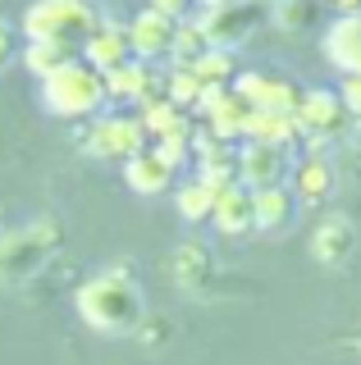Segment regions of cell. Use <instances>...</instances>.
<instances>
[{
    "mask_svg": "<svg viewBox=\"0 0 361 365\" xmlns=\"http://www.w3.org/2000/svg\"><path fill=\"white\" fill-rule=\"evenodd\" d=\"M73 306L78 319L101 338H128L146 319V292L128 265H110L92 279H83L73 292Z\"/></svg>",
    "mask_w": 361,
    "mask_h": 365,
    "instance_id": "6da1fadb",
    "label": "cell"
},
{
    "mask_svg": "<svg viewBox=\"0 0 361 365\" xmlns=\"http://www.w3.org/2000/svg\"><path fill=\"white\" fill-rule=\"evenodd\" d=\"M106 73L92 68L83 55H73L69 64H60L51 78H41V110L69 123H87L96 114H106Z\"/></svg>",
    "mask_w": 361,
    "mask_h": 365,
    "instance_id": "7a4b0ae2",
    "label": "cell"
},
{
    "mask_svg": "<svg viewBox=\"0 0 361 365\" xmlns=\"http://www.w3.org/2000/svg\"><path fill=\"white\" fill-rule=\"evenodd\" d=\"M101 19H106V9L96 0H32L19 19V32H24V41H64L78 51Z\"/></svg>",
    "mask_w": 361,
    "mask_h": 365,
    "instance_id": "3957f363",
    "label": "cell"
},
{
    "mask_svg": "<svg viewBox=\"0 0 361 365\" xmlns=\"http://www.w3.org/2000/svg\"><path fill=\"white\" fill-rule=\"evenodd\" d=\"M60 247H64V224L55 215H41V220H28L0 233V283L32 279Z\"/></svg>",
    "mask_w": 361,
    "mask_h": 365,
    "instance_id": "277c9868",
    "label": "cell"
},
{
    "mask_svg": "<svg viewBox=\"0 0 361 365\" xmlns=\"http://www.w3.org/2000/svg\"><path fill=\"white\" fill-rule=\"evenodd\" d=\"M78 146H83V155H92V160L123 165V160H133L138 151H146V146H151V137H146L138 114L115 110V114H96V119H87Z\"/></svg>",
    "mask_w": 361,
    "mask_h": 365,
    "instance_id": "5b68a950",
    "label": "cell"
},
{
    "mask_svg": "<svg viewBox=\"0 0 361 365\" xmlns=\"http://www.w3.org/2000/svg\"><path fill=\"white\" fill-rule=\"evenodd\" d=\"M293 119H298V137L311 146V151H325L330 142H338L347 128H352V114H347L343 96L330 87H307L298 101V110H293Z\"/></svg>",
    "mask_w": 361,
    "mask_h": 365,
    "instance_id": "8992f818",
    "label": "cell"
},
{
    "mask_svg": "<svg viewBox=\"0 0 361 365\" xmlns=\"http://www.w3.org/2000/svg\"><path fill=\"white\" fill-rule=\"evenodd\" d=\"M201 32H206L210 46H220V51H238L256 37V28H261V0H238V5H201L197 14Z\"/></svg>",
    "mask_w": 361,
    "mask_h": 365,
    "instance_id": "52a82bcc",
    "label": "cell"
},
{
    "mask_svg": "<svg viewBox=\"0 0 361 365\" xmlns=\"http://www.w3.org/2000/svg\"><path fill=\"white\" fill-rule=\"evenodd\" d=\"M106 96L110 106H146L165 96V68L151 60H123L106 73Z\"/></svg>",
    "mask_w": 361,
    "mask_h": 365,
    "instance_id": "ba28073f",
    "label": "cell"
},
{
    "mask_svg": "<svg viewBox=\"0 0 361 365\" xmlns=\"http://www.w3.org/2000/svg\"><path fill=\"white\" fill-rule=\"evenodd\" d=\"M233 91H238L252 110H279V114H293L298 101H302V87L284 73H270V68H238Z\"/></svg>",
    "mask_w": 361,
    "mask_h": 365,
    "instance_id": "9c48e42d",
    "label": "cell"
},
{
    "mask_svg": "<svg viewBox=\"0 0 361 365\" xmlns=\"http://www.w3.org/2000/svg\"><path fill=\"white\" fill-rule=\"evenodd\" d=\"M174 32H178V19H169V14H161V9H151V5H142L138 14L128 19L133 60H151V64L169 60V51H174Z\"/></svg>",
    "mask_w": 361,
    "mask_h": 365,
    "instance_id": "30bf717a",
    "label": "cell"
},
{
    "mask_svg": "<svg viewBox=\"0 0 361 365\" xmlns=\"http://www.w3.org/2000/svg\"><path fill=\"white\" fill-rule=\"evenodd\" d=\"M288 146H270V142H238V182L252 192L275 187L288 178Z\"/></svg>",
    "mask_w": 361,
    "mask_h": 365,
    "instance_id": "8fae6325",
    "label": "cell"
},
{
    "mask_svg": "<svg viewBox=\"0 0 361 365\" xmlns=\"http://www.w3.org/2000/svg\"><path fill=\"white\" fill-rule=\"evenodd\" d=\"M357 256V224L347 215H325L311 233V260L325 269H343Z\"/></svg>",
    "mask_w": 361,
    "mask_h": 365,
    "instance_id": "7c38bea8",
    "label": "cell"
},
{
    "mask_svg": "<svg viewBox=\"0 0 361 365\" xmlns=\"http://www.w3.org/2000/svg\"><path fill=\"white\" fill-rule=\"evenodd\" d=\"M123 182H128L133 197H165V192H174L178 169L169 165L156 146H146V151H138L133 160H123Z\"/></svg>",
    "mask_w": 361,
    "mask_h": 365,
    "instance_id": "4fadbf2b",
    "label": "cell"
},
{
    "mask_svg": "<svg viewBox=\"0 0 361 365\" xmlns=\"http://www.w3.org/2000/svg\"><path fill=\"white\" fill-rule=\"evenodd\" d=\"M78 55H83L92 68L101 73H110L115 64L133 60V46H128V23H115V19H101L92 32H87V41L78 46Z\"/></svg>",
    "mask_w": 361,
    "mask_h": 365,
    "instance_id": "5bb4252c",
    "label": "cell"
},
{
    "mask_svg": "<svg viewBox=\"0 0 361 365\" xmlns=\"http://www.w3.org/2000/svg\"><path fill=\"white\" fill-rule=\"evenodd\" d=\"M210 224H215V233H224V237L256 233V197H252V187H243V182L220 187L215 210H210Z\"/></svg>",
    "mask_w": 361,
    "mask_h": 365,
    "instance_id": "9a60e30c",
    "label": "cell"
},
{
    "mask_svg": "<svg viewBox=\"0 0 361 365\" xmlns=\"http://www.w3.org/2000/svg\"><path fill=\"white\" fill-rule=\"evenodd\" d=\"M325 60H330L338 73H361V9L352 14H338L330 28H325Z\"/></svg>",
    "mask_w": 361,
    "mask_h": 365,
    "instance_id": "2e32d148",
    "label": "cell"
},
{
    "mask_svg": "<svg viewBox=\"0 0 361 365\" xmlns=\"http://www.w3.org/2000/svg\"><path fill=\"white\" fill-rule=\"evenodd\" d=\"M288 178H293V197H298L302 205H320V201H330L334 197V165H330V155L325 151H307L298 160V165L288 169Z\"/></svg>",
    "mask_w": 361,
    "mask_h": 365,
    "instance_id": "e0dca14e",
    "label": "cell"
},
{
    "mask_svg": "<svg viewBox=\"0 0 361 365\" xmlns=\"http://www.w3.org/2000/svg\"><path fill=\"white\" fill-rule=\"evenodd\" d=\"M169 269H174V283H178L183 292H201L210 279H215V256H210L206 242L188 237V242L174 247V256H169Z\"/></svg>",
    "mask_w": 361,
    "mask_h": 365,
    "instance_id": "ac0fdd59",
    "label": "cell"
},
{
    "mask_svg": "<svg viewBox=\"0 0 361 365\" xmlns=\"http://www.w3.org/2000/svg\"><path fill=\"white\" fill-rule=\"evenodd\" d=\"M256 197V233H284L298 215V197H293L288 182H275V187L252 192Z\"/></svg>",
    "mask_w": 361,
    "mask_h": 365,
    "instance_id": "d6986e66",
    "label": "cell"
},
{
    "mask_svg": "<svg viewBox=\"0 0 361 365\" xmlns=\"http://www.w3.org/2000/svg\"><path fill=\"white\" fill-rule=\"evenodd\" d=\"M138 119H142V128L151 142H161V137L169 133H188L193 128V114H188L183 106H174L169 96H156V101H146V106H138Z\"/></svg>",
    "mask_w": 361,
    "mask_h": 365,
    "instance_id": "ffe728a7",
    "label": "cell"
},
{
    "mask_svg": "<svg viewBox=\"0 0 361 365\" xmlns=\"http://www.w3.org/2000/svg\"><path fill=\"white\" fill-rule=\"evenodd\" d=\"M243 142H270V146H293L298 142V119L279 110H252L247 114Z\"/></svg>",
    "mask_w": 361,
    "mask_h": 365,
    "instance_id": "44dd1931",
    "label": "cell"
},
{
    "mask_svg": "<svg viewBox=\"0 0 361 365\" xmlns=\"http://www.w3.org/2000/svg\"><path fill=\"white\" fill-rule=\"evenodd\" d=\"M220 192L210 182H201L197 174L188 182H174V210L183 215V224H210V210H215Z\"/></svg>",
    "mask_w": 361,
    "mask_h": 365,
    "instance_id": "7402d4cb",
    "label": "cell"
},
{
    "mask_svg": "<svg viewBox=\"0 0 361 365\" xmlns=\"http://www.w3.org/2000/svg\"><path fill=\"white\" fill-rule=\"evenodd\" d=\"M73 55L78 51H73V46H64V41H24V46H19V64H24L37 83H41V78H51L60 64H69Z\"/></svg>",
    "mask_w": 361,
    "mask_h": 365,
    "instance_id": "603a6c76",
    "label": "cell"
},
{
    "mask_svg": "<svg viewBox=\"0 0 361 365\" xmlns=\"http://www.w3.org/2000/svg\"><path fill=\"white\" fill-rule=\"evenodd\" d=\"M193 73H197L206 87H233V78H238V55L210 46V51H201L197 60H193Z\"/></svg>",
    "mask_w": 361,
    "mask_h": 365,
    "instance_id": "cb8c5ba5",
    "label": "cell"
},
{
    "mask_svg": "<svg viewBox=\"0 0 361 365\" xmlns=\"http://www.w3.org/2000/svg\"><path fill=\"white\" fill-rule=\"evenodd\" d=\"M320 19V0H275L270 5V23L279 32H307Z\"/></svg>",
    "mask_w": 361,
    "mask_h": 365,
    "instance_id": "d4e9b609",
    "label": "cell"
},
{
    "mask_svg": "<svg viewBox=\"0 0 361 365\" xmlns=\"http://www.w3.org/2000/svg\"><path fill=\"white\" fill-rule=\"evenodd\" d=\"M201 91H206V83L193 73V64H169V68H165V96L174 101V106H183L188 114L197 110Z\"/></svg>",
    "mask_w": 361,
    "mask_h": 365,
    "instance_id": "484cf974",
    "label": "cell"
},
{
    "mask_svg": "<svg viewBox=\"0 0 361 365\" xmlns=\"http://www.w3.org/2000/svg\"><path fill=\"white\" fill-rule=\"evenodd\" d=\"M201 51H210L206 32H201L197 19H178V32H174V51H169V64H193Z\"/></svg>",
    "mask_w": 361,
    "mask_h": 365,
    "instance_id": "4316f807",
    "label": "cell"
},
{
    "mask_svg": "<svg viewBox=\"0 0 361 365\" xmlns=\"http://www.w3.org/2000/svg\"><path fill=\"white\" fill-rule=\"evenodd\" d=\"M193 128H197V123H193ZM193 128H188V133H169V137H161V142H151V146H156V151H161L174 169H183L188 160H193Z\"/></svg>",
    "mask_w": 361,
    "mask_h": 365,
    "instance_id": "83f0119b",
    "label": "cell"
},
{
    "mask_svg": "<svg viewBox=\"0 0 361 365\" xmlns=\"http://www.w3.org/2000/svg\"><path fill=\"white\" fill-rule=\"evenodd\" d=\"M338 96H343V106L352 119H361V73H343V83H338Z\"/></svg>",
    "mask_w": 361,
    "mask_h": 365,
    "instance_id": "f1b7e54d",
    "label": "cell"
},
{
    "mask_svg": "<svg viewBox=\"0 0 361 365\" xmlns=\"http://www.w3.org/2000/svg\"><path fill=\"white\" fill-rule=\"evenodd\" d=\"M138 338L146 342V347H161V338H169V319H161V315H146L142 324H138Z\"/></svg>",
    "mask_w": 361,
    "mask_h": 365,
    "instance_id": "f546056e",
    "label": "cell"
},
{
    "mask_svg": "<svg viewBox=\"0 0 361 365\" xmlns=\"http://www.w3.org/2000/svg\"><path fill=\"white\" fill-rule=\"evenodd\" d=\"M146 5L161 9V14H169V19H193L201 9V0H146Z\"/></svg>",
    "mask_w": 361,
    "mask_h": 365,
    "instance_id": "4dcf8cb0",
    "label": "cell"
},
{
    "mask_svg": "<svg viewBox=\"0 0 361 365\" xmlns=\"http://www.w3.org/2000/svg\"><path fill=\"white\" fill-rule=\"evenodd\" d=\"M19 55V37H14V23H5L0 19V68H5L9 60Z\"/></svg>",
    "mask_w": 361,
    "mask_h": 365,
    "instance_id": "1f68e13d",
    "label": "cell"
},
{
    "mask_svg": "<svg viewBox=\"0 0 361 365\" xmlns=\"http://www.w3.org/2000/svg\"><path fill=\"white\" fill-rule=\"evenodd\" d=\"M325 5H334L338 14H352V9H361V0H325Z\"/></svg>",
    "mask_w": 361,
    "mask_h": 365,
    "instance_id": "d6a6232c",
    "label": "cell"
},
{
    "mask_svg": "<svg viewBox=\"0 0 361 365\" xmlns=\"http://www.w3.org/2000/svg\"><path fill=\"white\" fill-rule=\"evenodd\" d=\"M201 5H238V0H201Z\"/></svg>",
    "mask_w": 361,
    "mask_h": 365,
    "instance_id": "836d02e7",
    "label": "cell"
}]
</instances>
